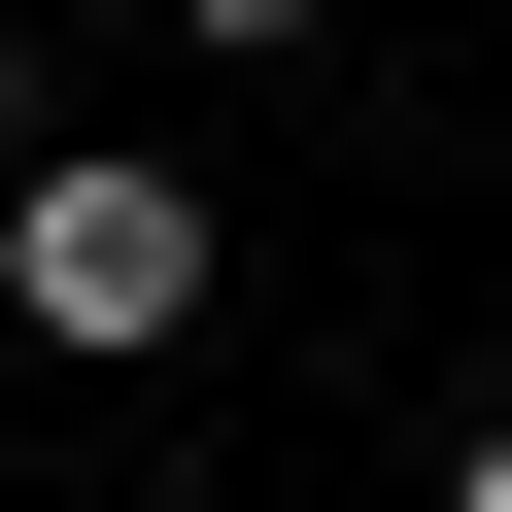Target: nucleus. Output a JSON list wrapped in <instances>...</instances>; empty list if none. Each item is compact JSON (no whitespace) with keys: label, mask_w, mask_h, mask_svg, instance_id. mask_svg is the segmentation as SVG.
<instances>
[{"label":"nucleus","mask_w":512,"mask_h":512,"mask_svg":"<svg viewBox=\"0 0 512 512\" xmlns=\"http://www.w3.org/2000/svg\"><path fill=\"white\" fill-rule=\"evenodd\" d=\"M0 342H69V376L205 342V171L171 137H35V171H0Z\"/></svg>","instance_id":"nucleus-1"},{"label":"nucleus","mask_w":512,"mask_h":512,"mask_svg":"<svg viewBox=\"0 0 512 512\" xmlns=\"http://www.w3.org/2000/svg\"><path fill=\"white\" fill-rule=\"evenodd\" d=\"M274 35H342V0H205V69H274Z\"/></svg>","instance_id":"nucleus-2"},{"label":"nucleus","mask_w":512,"mask_h":512,"mask_svg":"<svg viewBox=\"0 0 512 512\" xmlns=\"http://www.w3.org/2000/svg\"><path fill=\"white\" fill-rule=\"evenodd\" d=\"M444 512H512V410H478V444H444Z\"/></svg>","instance_id":"nucleus-3"},{"label":"nucleus","mask_w":512,"mask_h":512,"mask_svg":"<svg viewBox=\"0 0 512 512\" xmlns=\"http://www.w3.org/2000/svg\"><path fill=\"white\" fill-rule=\"evenodd\" d=\"M0 171H35V35H0Z\"/></svg>","instance_id":"nucleus-4"},{"label":"nucleus","mask_w":512,"mask_h":512,"mask_svg":"<svg viewBox=\"0 0 512 512\" xmlns=\"http://www.w3.org/2000/svg\"><path fill=\"white\" fill-rule=\"evenodd\" d=\"M171 512H239V478H171Z\"/></svg>","instance_id":"nucleus-5"}]
</instances>
